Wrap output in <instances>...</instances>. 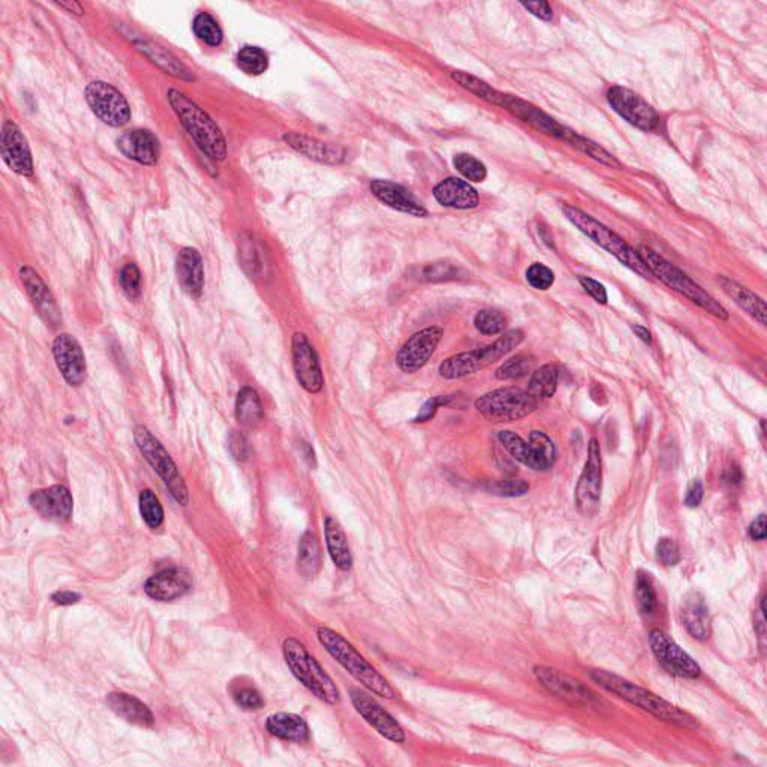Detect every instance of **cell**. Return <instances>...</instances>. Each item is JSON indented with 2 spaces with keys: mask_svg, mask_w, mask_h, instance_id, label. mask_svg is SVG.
Masks as SVG:
<instances>
[{
  "mask_svg": "<svg viewBox=\"0 0 767 767\" xmlns=\"http://www.w3.org/2000/svg\"><path fill=\"white\" fill-rule=\"evenodd\" d=\"M293 368L298 384L311 395H317L324 387L321 363L317 351L304 333H296L291 344Z\"/></svg>",
  "mask_w": 767,
  "mask_h": 767,
  "instance_id": "cell-16",
  "label": "cell"
},
{
  "mask_svg": "<svg viewBox=\"0 0 767 767\" xmlns=\"http://www.w3.org/2000/svg\"><path fill=\"white\" fill-rule=\"evenodd\" d=\"M86 99L92 112L104 123L110 126H123L129 121L130 108L125 96L104 81L90 83L86 88Z\"/></svg>",
  "mask_w": 767,
  "mask_h": 767,
  "instance_id": "cell-12",
  "label": "cell"
},
{
  "mask_svg": "<svg viewBox=\"0 0 767 767\" xmlns=\"http://www.w3.org/2000/svg\"><path fill=\"white\" fill-rule=\"evenodd\" d=\"M526 280L532 288L546 291L554 284V273L545 264L535 263V264L530 265L529 269L526 270Z\"/></svg>",
  "mask_w": 767,
  "mask_h": 767,
  "instance_id": "cell-51",
  "label": "cell"
},
{
  "mask_svg": "<svg viewBox=\"0 0 767 767\" xmlns=\"http://www.w3.org/2000/svg\"><path fill=\"white\" fill-rule=\"evenodd\" d=\"M371 191H372L373 196H377L378 200L391 209L411 214V216H417V218L428 216V210L424 209L423 205L415 200L414 196L406 188L400 187L397 183L388 182V180H373L371 183Z\"/></svg>",
  "mask_w": 767,
  "mask_h": 767,
  "instance_id": "cell-24",
  "label": "cell"
},
{
  "mask_svg": "<svg viewBox=\"0 0 767 767\" xmlns=\"http://www.w3.org/2000/svg\"><path fill=\"white\" fill-rule=\"evenodd\" d=\"M318 640L324 649L348 671L354 679L366 687L377 696L384 698H395L396 691L390 682L373 667L363 655L358 654L357 649L346 642L340 634L327 627H320L317 631Z\"/></svg>",
  "mask_w": 767,
  "mask_h": 767,
  "instance_id": "cell-2",
  "label": "cell"
},
{
  "mask_svg": "<svg viewBox=\"0 0 767 767\" xmlns=\"http://www.w3.org/2000/svg\"><path fill=\"white\" fill-rule=\"evenodd\" d=\"M177 279L183 291L191 297H200L204 288V265L200 252L194 247H185L177 255Z\"/></svg>",
  "mask_w": 767,
  "mask_h": 767,
  "instance_id": "cell-25",
  "label": "cell"
},
{
  "mask_svg": "<svg viewBox=\"0 0 767 767\" xmlns=\"http://www.w3.org/2000/svg\"><path fill=\"white\" fill-rule=\"evenodd\" d=\"M251 240H249V242L243 243L242 252H240V254H242L243 267L246 269V271L251 275V278L252 276L256 278V276H260L261 273H263V270H264V264H263L264 258H263V251H261V247L258 246L256 243L251 242Z\"/></svg>",
  "mask_w": 767,
  "mask_h": 767,
  "instance_id": "cell-49",
  "label": "cell"
},
{
  "mask_svg": "<svg viewBox=\"0 0 767 767\" xmlns=\"http://www.w3.org/2000/svg\"><path fill=\"white\" fill-rule=\"evenodd\" d=\"M194 586L191 572L185 568H167L156 572L146 581L145 591L156 601H172L182 598Z\"/></svg>",
  "mask_w": 767,
  "mask_h": 767,
  "instance_id": "cell-21",
  "label": "cell"
},
{
  "mask_svg": "<svg viewBox=\"0 0 767 767\" xmlns=\"http://www.w3.org/2000/svg\"><path fill=\"white\" fill-rule=\"evenodd\" d=\"M649 643L654 655L667 673L684 679H697L702 674L700 665L679 645H676L664 631L652 629L649 634Z\"/></svg>",
  "mask_w": 767,
  "mask_h": 767,
  "instance_id": "cell-14",
  "label": "cell"
},
{
  "mask_svg": "<svg viewBox=\"0 0 767 767\" xmlns=\"http://www.w3.org/2000/svg\"><path fill=\"white\" fill-rule=\"evenodd\" d=\"M229 448L231 456L238 462L247 461L249 454H251V448H249L246 437L242 432H236V430L229 435Z\"/></svg>",
  "mask_w": 767,
  "mask_h": 767,
  "instance_id": "cell-54",
  "label": "cell"
},
{
  "mask_svg": "<svg viewBox=\"0 0 767 767\" xmlns=\"http://www.w3.org/2000/svg\"><path fill=\"white\" fill-rule=\"evenodd\" d=\"M484 488L492 495L496 496H504V498H517L523 496L529 492V484L526 483L525 479H499V481H492L486 484Z\"/></svg>",
  "mask_w": 767,
  "mask_h": 767,
  "instance_id": "cell-48",
  "label": "cell"
},
{
  "mask_svg": "<svg viewBox=\"0 0 767 767\" xmlns=\"http://www.w3.org/2000/svg\"><path fill=\"white\" fill-rule=\"evenodd\" d=\"M285 663L288 665L291 673L300 684L304 685L315 697L320 698L327 704L339 703V689L326 670L318 664V661L307 652L303 643L296 638H287L284 642Z\"/></svg>",
  "mask_w": 767,
  "mask_h": 767,
  "instance_id": "cell-7",
  "label": "cell"
},
{
  "mask_svg": "<svg viewBox=\"0 0 767 767\" xmlns=\"http://www.w3.org/2000/svg\"><path fill=\"white\" fill-rule=\"evenodd\" d=\"M52 600L53 603H56L59 605H71L79 603L81 600V596L77 592L59 591L56 594H53Z\"/></svg>",
  "mask_w": 767,
  "mask_h": 767,
  "instance_id": "cell-61",
  "label": "cell"
},
{
  "mask_svg": "<svg viewBox=\"0 0 767 767\" xmlns=\"http://www.w3.org/2000/svg\"><path fill=\"white\" fill-rule=\"evenodd\" d=\"M140 513L146 525L149 526L150 529H158L163 523V508L159 503L152 490L146 488L140 493Z\"/></svg>",
  "mask_w": 767,
  "mask_h": 767,
  "instance_id": "cell-41",
  "label": "cell"
},
{
  "mask_svg": "<svg viewBox=\"0 0 767 767\" xmlns=\"http://www.w3.org/2000/svg\"><path fill=\"white\" fill-rule=\"evenodd\" d=\"M563 210L568 221L579 231L585 234L586 238H591L592 242L605 249L616 260L621 261L623 265H627L628 269L633 270L645 279H654L651 270L647 269L640 252L629 246L622 238H619L618 234L592 218L591 214L585 213L583 210L568 204L563 205Z\"/></svg>",
  "mask_w": 767,
  "mask_h": 767,
  "instance_id": "cell-3",
  "label": "cell"
},
{
  "mask_svg": "<svg viewBox=\"0 0 767 767\" xmlns=\"http://www.w3.org/2000/svg\"><path fill=\"white\" fill-rule=\"evenodd\" d=\"M119 280H121V289L125 291L128 297L132 298V300L140 297L141 273L140 269L134 263H129L121 269Z\"/></svg>",
  "mask_w": 767,
  "mask_h": 767,
  "instance_id": "cell-50",
  "label": "cell"
},
{
  "mask_svg": "<svg viewBox=\"0 0 767 767\" xmlns=\"http://www.w3.org/2000/svg\"><path fill=\"white\" fill-rule=\"evenodd\" d=\"M57 5L61 6V8H65V10L70 11V13H74V14L77 15H81L84 13L81 5L77 4V2H61V4H57Z\"/></svg>",
  "mask_w": 767,
  "mask_h": 767,
  "instance_id": "cell-64",
  "label": "cell"
},
{
  "mask_svg": "<svg viewBox=\"0 0 767 767\" xmlns=\"http://www.w3.org/2000/svg\"><path fill=\"white\" fill-rule=\"evenodd\" d=\"M535 360L530 355H516L510 358L501 368L496 371L495 377L498 378L499 381H513V379H521L529 375L534 371Z\"/></svg>",
  "mask_w": 767,
  "mask_h": 767,
  "instance_id": "cell-40",
  "label": "cell"
},
{
  "mask_svg": "<svg viewBox=\"0 0 767 767\" xmlns=\"http://www.w3.org/2000/svg\"><path fill=\"white\" fill-rule=\"evenodd\" d=\"M29 503L39 516L57 523L70 521L74 510L72 495L61 484L33 492Z\"/></svg>",
  "mask_w": 767,
  "mask_h": 767,
  "instance_id": "cell-19",
  "label": "cell"
},
{
  "mask_svg": "<svg viewBox=\"0 0 767 767\" xmlns=\"http://www.w3.org/2000/svg\"><path fill=\"white\" fill-rule=\"evenodd\" d=\"M499 441L503 444L504 448L512 454L516 461L521 462L523 465L530 468V450L529 442H526L523 438L519 437L517 433L512 430H503L498 435Z\"/></svg>",
  "mask_w": 767,
  "mask_h": 767,
  "instance_id": "cell-46",
  "label": "cell"
},
{
  "mask_svg": "<svg viewBox=\"0 0 767 767\" xmlns=\"http://www.w3.org/2000/svg\"><path fill=\"white\" fill-rule=\"evenodd\" d=\"M236 419L245 428H255L264 420V408L256 390L243 387L236 399Z\"/></svg>",
  "mask_w": 767,
  "mask_h": 767,
  "instance_id": "cell-35",
  "label": "cell"
},
{
  "mask_svg": "<svg viewBox=\"0 0 767 767\" xmlns=\"http://www.w3.org/2000/svg\"><path fill=\"white\" fill-rule=\"evenodd\" d=\"M475 329L484 336H495L503 333L507 327V320L503 313L495 309H483L477 312L474 317Z\"/></svg>",
  "mask_w": 767,
  "mask_h": 767,
  "instance_id": "cell-45",
  "label": "cell"
},
{
  "mask_svg": "<svg viewBox=\"0 0 767 767\" xmlns=\"http://www.w3.org/2000/svg\"><path fill=\"white\" fill-rule=\"evenodd\" d=\"M321 568V547L315 532L306 530L298 543L297 570L304 579H313Z\"/></svg>",
  "mask_w": 767,
  "mask_h": 767,
  "instance_id": "cell-34",
  "label": "cell"
},
{
  "mask_svg": "<svg viewBox=\"0 0 767 767\" xmlns=\"http://www.w3.org/2000/svg\"><path fill=\"white\" fill-rule=\"evenodd\" d=\"M135 46L138 47L140 52L145 53L150 61L156 63L159 68L167 71L168 74L174 75L177 79H191V75L188 72L187 68L180 62L177 61L176 57L165 52L158 44L141 38L140 41H135Z\"/></svg>",
  "mask_w": 767,
  "mask_h": 767,
  "instance_id": "cell-37",
  "label": "cell"
},
{
  "mask_svg": "<svg viewBox=\"0 0 767 767\" xmlns=\"http://www.w3.org/2000/svg\"><path fill=\"white\" fill-rule=\"evenodd\" d=\"M638 252H640L643 261L646 263L647 269L651 270L652 276H656L663 284L696 303L698 307L709 312L713 317L720 318V320L729 318V312L724 309V306L716 302L715 298L704 291L700 285L696 284L688 275H685L682 270L678 269L676 265L671 264L670 261L658 255L655 251H652L649 247L642 246Z\"/></svg>",
  "mask_w": 767,
  "mask_h": 767,
  "instance_id": "cell-5",
  "label": "cell"
},
{
  "mask_svg": "<svg viewBox=\"0 0 767 767\" xmlns=\"http://www.w3.org/2000/svg\"><path fill=\"white\" fill-rule=\"evenodd\" d=\"M265 729L270 735L278 739L289 740V742H304L309 739V726L302 716L294 713H275L269 716L265 722Z\"/></svg>",
  "mask_w": 767,
  "mask_h": 767,
  "instance_id": "cell-32",
  "label": "cell"
},
{
  "mask_svg": "<svg viewBox=\"0 0 767 767\" xmlns=\"http://www.w3.org/2000/svg\"><path fill=\"white\" fill-rule=\"evenodd\" d=\"M591 679L600 685L601 688L623 698L625 702L631 703L634 706L640 707L658 720L688 730L698 727L697 720L693 715H689L688 712L682 711L664 698H661L660 696L628 679H623L618 674L610 673L605 670H591Z\"/></svg>",
  "mask_w": 767,
  "mask_h": 767,
  "instance_id": "cell-1",
  "label": "cell"
},
{
  "mask_svg": "<svg viewBox=\"0 0 767 767\" xmlns=\"http://www.w3.org/2000/svg\"><path fill=\"white\" fill-rule=\"evenodd\" d=\"M523 339H525L523 331H507L498 340H495L492 345H488L484 348L451 355V357L444 360L439 366V371H438L439 377L448 379V381H454V379H461V378L477 373L481 369L496 363L508 353H512L513 349L523 342Z\"/></svg>",
  "mask_w": 767,
  "mask_h": 767,
  "instance_id": "cell-6",
  "label": "cell"
},
{
  "mask_svg": "<svg viewBox=\"0 0 767 767\" xmlns=\"http://www.w3.org/2000/svg\"><path fill=\"white\" fill-rule=\"evenodd\" d=\"M703 496H704V488L700 479H694L693 483L689 484L688 492L685 496V505L689 508H696L702 504Z\"/></svg>",
  "mask_w": 767,
  "mask_h": 767,
  "instance_id": "cell-58",
  "label": "cell"
},
{
  "mask_svg": "<svg viewBox=\"0 0 767 767\" xmlns=\"http://www.w3.org/2000/svg\"><path fill=\"white\" fill-rule=\"evenodd\" d=\"M534 676L535 679L538 680V684L547 689L552 696L570 703L572 706H591L598 703V698L591 689L581 684L580 680L574 679L559 670L550 669L545 665H535Z\"/></svg>",
  "mask_w": 767,
  "mask_h": 767,
  "instance_id": "cell-13",
  "label": "cell"
},
{
  "mask_svg": "<svg viewBox=\"0 0 767 767\" xmlns=\"http://www.w3.org/2000/svg\"><path fill=\"white\" fill-rule=\"evenodd\" d=\"M20 278L23 282L24 288L28 291L29 296L32 298L33 304L37 307L39 315H41L46 322L50 326L56 327L61 324V311L57 307L54 297H53L47 285L44 284V280L39 278L35 270L30 267H21L20 269Z\"/></svg>",
  "mask_w": 767,
  "mask_h": 767,
  "instance_id": "cell-22",
  "label": "cell"
},
{
  "mask_svg": "<svg viewBox=\"0 0 767 767\" xmlns=\"http://www.w3.org/2000/svg\"><path fill=\"white\" fill-rule=\"evenodd\" d=\"M134 439L138 450L141 451V454L146 457V461L149 462L154 472L161 477L163 484L167 486L168 492L171 493L172 498L176 499L177 504L187 505L188 501H189L187 484L183 481L176 463L172 462L163 444L145 426L135 428Z\"/></svg>",
  "mask_w": 767,
  "mask_h": 767,
  "instance_id": "cell-9",
  "label": "cell"
},
{
  "mask_svg": "<svg viewBox=\"0 0 767 767\" xmlns=\"http://www.w3.org/2000/svg\"><path fill=\"white\" fill-rule=\"evenodd\" d=\"M633 331L638 336V338H640V339L643 340V342H645V344H652L651 331L647 330L646 327L638 326V324H636V326H633Z\"/></svg>",
  "mask_w": 767,
  "mask_h": 767,
  "instance_id": "cell-63",
  "label": "cell"
},
{
  "mask_svg": "<svg viewBox=\"0 0 767 767\" xmlns=\"http://www.w3.org/2000/svg\"><path fill=\"white\" fill-rule=\"evenodd\" d=\"M607 101L623 121L645 132L660 129L661 117L649 104L628 88L614 86L607 94Z\"/></svg>",
  "mask_w": 767,
  "mask_h": 767,
  "instance_id": "cell-11",
  "label": "cell"
},
{
  "mask_svg": "<svg viewBox=\"0 0 767 767\" xmlns=\"http://www.w3.org/2000/svg\"><path fill=\"white\" fill-rule=\"evenodd\" d=\"M718 282H720L721 287L724 289V293L729 297L733 298V302L740 309H744L751 317L755 318L762 326H766V303H764L762 297H758L757 294L753 293L751 289L746 288L744 285L738 284L736 280L729 279V278H724V276H721Z\"/></svg>",
  "mask_w": 767,
  "mask_h": 767,
  "instance_id": "cell-31",
  "label": "cell"
},
{
  "mask_svg": "<svg viewBox=\"0 0 767 767\" xmlns=\"http://www.w3.org/2000/svg\"><path fill=\"white\" fill-rule=\"evenodd\" d=\"M406 278L415 280V282L439 284V282H453V280L466 279L468 278V271L461 264H457V263L435 261V263L411 267L406 271Z\"/></svg>",
  "mask_w": 767,
  "mask_h": 767,
  "instance_id": "cell-28",
  "label": "cell"
},
{
  "mask_svg": "<svg viewBox=\"0 0 767 767\" xmlns=\"http://www.w3.org/2000/svg\"><path fill=\"white\" fill-rule=\"evenodd\" d=\"M680 618L687 631L698 642H706L712 634V621L706 601L698 592L685 596L680 607Z\"/></svg>",
  "mask_w": 767,
  "mask_h": 767,
  "instance_id": "cell-26",
  "label": "cell"
},
{
  "mask_svg": "<svg viewBox=\"0 0 767 767\" xmlns=\"http://www.w3.org/2000/svg\"><path fill=\"white\" fill-rule=\"evenodd\" d=\"M53 355L65 381L72 387L81 386L86 379L88 366L79 340L66 333L57 336L53 344Z\"/></svg>",
  "mask_w": 767,
  "mask_h": 767,
  "instance_id": "cell-18",
  "label": "cell"
},
{
  "mask_svg": "<svg viewBox=\"0 0 767 767\" xmlns=\"http://www.w3.org/2000/svg\"><path fill=\"white\" fill-rule=\"evenodd\" d=\"M636 601L643 614H652L656 609V594L651 577L645 571L638 572L636 579Z\"/></svg>",
  "mask_w": 767,
  "mask_h": 767,
  "instance_id": "cell-44",
  "label": "cell"
},
{
  "mask_svg": "<svg viewBox=\"0 0 767 767\" xmlns=\"http://www.w3.org/2000/svg\"><path fill=\"white\" fill-rule=\"evenodd\" d=\"M559 371L554 364H545L530 377L528 391L537 399H547L558 390Z\"/></svg>",
  "mask_w": 767,
  "mask_h": 767,
  "instance_id": "cell-38",
  "label": "cell"
},
{
  "mask_svg": "<svg viewBox=\"0 0 767 767\" xmlns=\"http://www.w3.org/2000/svg\"><path fill=\"white\" fill-rule=\"evenodd\" d=\"M450 399V396H437V397L429 399L428 402L421 406L419 415L415 417V423H424V421L432 420L433 417H435V414H437V411L441 408L442 404H448Z\"/></svg>",
  "mask_w": 767,
  "mask_h": 767,
  "instance_id": "cell-55",
  "label": "cell"
},
{
  "mask_svg": "<svg viewBox=\"0 0 767 767\" xmlns=\"http://www.w3.org/2000/svg\"><path fill=\"white\" fill-rule=\"evenodd\" d=\"M107 704L116 715L134 726L152 727L154 724V716L149 707L130 694L110 693Z\"/></svg>",
  "mask_w": 767,
  "mask_h": 767,
  "instance_id": "cell-29",
  "label": "cell"
},
{
  "mask_svg": "<svg viewBox=\"0 0 767 767\" xmlns=\"http://www.w3.org/2000/svg\"><path fill=\"white\" fill-rule=\"evenodd\" d=\"M742 472H740L739 468L738 466H730V468H727L726 474H724V479H726L727 483L730 484H738L742 481Z\"/></svg>",
  "mask_w": 767,
  "mask_h": 767,
  "instance_id": "cell-62",
  "label": "cell"
},
{
  "mask_svg": "<svg viewBox=\"0 0 767 767\" xmlns=\"http://www.w3.org/2000/svg\"><path fill=\"white\" fill-rule=\"evenodd\" d=\"M453 163H454L457 171L461 172L462 176L471 182H483L484 179L488 177L486 165L479 159L474 158L471 154H456L453 159Z\"/></svg>",
  "mask_w": 767,
  "mask_h": 767,
  "instance_id": "cell-47",
  "label": "cell"
},
{
  "mask_svg": "<svg viewBox=\"0 0 767 767\" xmlns=\"http://www.w3.org/2000/svg\"><path fill=\"white\" fill-rule=\"evenodd\" d=\"M748 534L749 537L755 539V541H763V539H766V514H760V516H758L757 519L749 525Z\"/></svg>",
  "mask_w": 767,
  "mask_h": 767,
  "instance_id": "cell-60",
  "label": "cell"
},
{
  "mask_svg": "<svg viewBox=\"0 0 767 767\" xmlns=\"http://www.w3.org/2000/svg\"><path fill=\"white\" fill-rule=\"evenodd\" d=\"M234 702L245 711H258L264 706V698L254 687H242L233 693Z\"/></svg>",
  "mask_w": 767,
  "mask_h": 767,
  "instance_id": "cell-53",
  "label": "cell"
},
{
  "mask_svg": "<svg viewBox=\"0 0 767 767\" xmlns=\"http://www.w3.org/2000/svg\"><path fill=\"white\" fill-rule=\"evenodd\" d=\"M192 26H194V32H196V37L200 38L201 41L210 47H218L219 44L222 42V30L219 28L218 21L207 13H201V14L196 15Z\"/></svg>",
  "mask_w": 767,
  "mask_h": 767,
  "instance_id": "cell-43",
  "label": "cell"
},
{
  "mask_svg": "<svg viewBox=\"0 0 767 767\" xmlns=\"http://www.w3.org/2000/svg\"><path fill=\"white\" fill-rule=\"evenodd\" d=\"M451 79L461 84L462 88L470 90L471 94L477 95L479 98L486 99L488 103L496 104V105H504L505 96L496 92L495 88H490L488 83H484L483 79H477L474 75L462 72V71L451 72Z\"/></svg>",
  "mask_w": 767,
  "mask_h": 767,
  "instance_id": "cell-39",
  "label": "cell"
},
{
  "mask_svg": "<svg viewBox=\"0 0 767 767\" xmlns=\"http://www.w3.org/2000/svg\"><path fill=\"white\" fill-rule=\"evenodd\" d=\"M168 99L196 146L209 158L223 161L227 156V143L213 119L194 101L188 98L187 95H183L176 88H171L168 92Z\"/></svg>",
  "mask_w": 767,
  "mask_h": 767,
  "instance_id": "cell-4",
  "label": "cell"
},
{
  "mask_svg": "<svg viewBox=\"0 0 767 767\" xmlns=\"http://www.w3.org/2000/svg\"><path fill=\"white\" fill-rule=\"evenodd\" d=\"M521 5L529 11L530 14L538 17V19L546 20V21H549L554 17V11L547 2H528V4H521Z\"/></svg>",
  "mask_w": 767,
  "mask_h": 767,
  "instance_id": "cell-59",
  "label": "cell"
},
{
  "mask_svg": "<svg viewBox=\"0 0 767 767\" xmlns=\"http://www.w3.org/2000/svg\"><path fill=\"white\" fill-rule=\"evenodd\" d=\"M656 558L665 567H674L680 563L679 546L673 538H661L656 545Z\"/></svg>",
  "mask_w": 767,
  "mask_h": 767,
  "instance_id": "cell-52",
  "label": "cell"
},
{
  "mask_svg": "<svg viewBox=\"0 0 767 767\" xmlns=\"http://www.w3.org/2000/svg\"><path fill=\"white\" fill-rule=\"evenodd\" d=\"M433 196L439 204L451 209H474L479 203V192L470 183L456 177L442 180L433 189Z\"/></svg>",
  "mask_w": 767,
  "mask_h": 767,
  "instance_id": "cell-27",
  "label": "cell"
},
{
  "mask_svg": "<svg viewBox=\"0 0 767 767\" xmlns=\"http://www.w3.org/2000/svg\"><path fill=\"white\" fill-rule=\"evenodd\" d=\"M2 156L6 165L20 176L30 177L33 174L32 154L28 140L14 121H5L2 128Z\"/></svg>",
  "mask_w": 767,
  "mask_h": 767,
  "instance_id": "cell-20",
  "label": "cell"
},
{
  "mask_svg": "<svg viewBox=\"0 0 767 767\" xmlns=\"http://www.w3.org/2000/svg\"><path fill=\"white\" fill-rule=\"evenodd\" d=\"M442 336H444V330L437 326L428 327L411 336L399 349L396 357V363L400 371L404 373H415L419 372L420 369H423L433 353L437 351L438 345L441 344Z\"/></svg>",
  "mask_w": 767,
  "mask_h": 767,
  "instance_id": "cell-15",
  "label": "cell"
},
{
  "mask_svg": "<svg viewBox=\"0 0 767 767\" xmlns=\"http://www.w3.org/2000/svg\"><path fill=\"white\" fill-rule=\"evenodd\" d=\"M764 601H766V596H763L760 598V605H758V616H755V631H757L758 642H760L763 652L766 649V642H764V638H766V607H764Z\"/></svg>",
  "mask_w": 767,
  "mask_h": 767,
  "instance_id": "cell-57",
  "label": "cell"
},
{
  "mask_svg": "<svg viewBox=\"0 0 767 767\" xmlns=\"http://www.w3.org/2000/svg\"><path fill=\"white\" fill-rule=\"evenodd\" d=\"M349 697L355 711L368 722L369 726H372L386 739L395 744H404L406 740L404 729L375 698L371 697L362 689H351Z\"/></svg>",
  "mask_w": 767,
  "mask_h": 767,
  "instance_id": "cell-17",
  "label": "cell"
},
{
  "mask_svg": "<svg viewBox=\"0 0 767 767\" xmlns=\"http://www.w3.org/2000/svg\"><path fill=\"white\" fill-rule=\"evenodd\" d=\"M117 146L126 158L143 165H154L159 159V141L150 130H128L119 137Z\"/></svg>",
  "mask_w": 767,
  "mask_h": 767,
  "instance_id": "cell-23",
  "label": "cell"
},
{
  "mask_svg": "<svg viewBox=\"0 0 767 767\" xmlns=\"http://www.w3.org/2000/svg\"><path fill=\"white\" fill-rule=\"evenodd\" d=\"M284 140L288 143L293 149L297 150L298 154H306L307 158L315 159L320 163H342L345 158L344 149L336 147V146L326 145L315 138H309L304 135L285 134Z\"/></svg>",
  "mask_w": 767,
  "mask_h": 767,
  "instance_id": "cell-30",
  "label": "cell"
},
{
  "mask_svg": "<svg viewBox=\"0 0 767 767\" xmlns=\"http://www.w3.org/2000/svg\"><path fill=\"white\" fill-rule=\"evenodd\" d=\"M324 528H326L327 549L330 554L331 561L342 571H349L353 568V556L342 526L333 517L327 516Z\"/></svg>",
  "mask_w": 767,
  "mask_h": 767,
  "instance_id": "cell-33",
  "label": "cell"
},
{
  "mask_svg": "<svg viewBox=\"0 0 767 767\" xmlns=\"http://www.w3.org/2000/svg\"><path fill=\"white\" fill-rule=\"evenodd\" d=\"M530 468L532 471H549L554 468L558 451L554 441L545 432L534 430L529 435Z\"/></svg>",
  "mask_w": 767,
  "mask_h": 767,
  "instance_id": "cell-36",
  "label": "cell"
},
{
  "mask_svg": "<svg viewBox=\"0 0 767 767\" xmlns=\"http://www.w3.org/2000/svg\"><path fill=\"white\" fill-rule=\"evenodd\" d=\"M238 65L246 74H264L269 68V57L261 48L245 47L238 52Z\"/></svg>",
  "mask_w": 767,
  "mask_h": 767,
  "instance_id": "cell-42",
  "label": "cell"
},
{
  "mask_svg": "<svg viewBox=\"0 0 767 767\" xmlns=\"http://www.w3.org/2000/svg\"><path fill=\"white\" fill-rule=\"evenodd\" d=\"M603 490V459L600 444L592 438L588 446V459L576 488V505L581 516L596 514L601 503Z\"/></svg>",
  "mask_w": 767,
  "mask_h": 767,
  "instance_id": "cell-10",
  "label": "cell"
},
{
  "mask_svg": "<svg viewBox=\"0 0 767 767\" xmlns=\"http://www.w3.org/2000/svg\"><path fill=\"white\" fill-rule=\"evenodd\" d=\"M539 400L519 387H503L479 396L475 408L490 423H512L525 419L538 408Z\"/></svg>",
  "mask_w": 767,
  "mask_h": 767,
  "instance_id": "cell-8",
  "label": "cell"
},
{
  "mask_svg": "<svg viewBox=\"0 0 767 767\" xmlns=\"http://www.w3.org/2000/svg\"><path fill=\"white\" fill-rule=\"evenodd\" d=\"M580 285L583 287L586 293L589 294L596 303H600V304H605V303H607V298H609L607 297V291H605L604 285L600 284L598 280L586 278V276H581Z\"/></svg>",
  "mask_w": 767,
  "mask_h": 767,
  "instance_id": "cell-56",
  "label": "cell"
}]
</instances>
